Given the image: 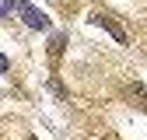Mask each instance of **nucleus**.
Returning <instances> with one entry per match:
<instances>
[{
	"mask_svg": "<svg viewBox=\"0 0 147 140\" xmlns=\"http://www.w3.org/2000/svg\"><path fill=\"white\" fill-rule=\"evenodd\" d=\"M7 70H11V60L4 56V52H0V74H7Z\"/></svg>",
	"mask_w": 147,
	"mask_h": 140,
	"instance_id": "nucleus-7",
	"label": "nucleus"
},
{
	"mask_svg": "<svg viewBox=\"0 0 147 140\" xmlns=\"http://www.w3.org/2000/svg\"><path fill=\"white\" fill-rule=\"evenodd\" d=\"M21 21H25L32 32H46V28H49V18H46L39 7H32V4H25V7H21Z\"/></svg>",
	"mask_w": 147,
	"mask_h": 140,
	"instance_id": "nucleus-2",
	"label": "nucleus"
},
{
	"mask_svg": "<svg viewBox=\"0 0 147 140\" xmlns=\"http://www.w3.org/2000/svg\"><path fill=\"white\" fill-rule=\"evenodd\" d=\"M63 49H67V35H63V32H53V35H49V56L60 60Z\"/></svg>",
	"mask_w": 147,
	"mask_h": 140,
	"instance_id": "nucleus-4",
	"label": "nucleus"
},
{
	"mask_svg": "<svg viewBox=\"0 0 147 140\" xmlns=\"http://www.w3.org/2000/svg\"><path fill=\"white\" fill-rule=\"evenodd\" d=\"M25 0H0V18H11L14 11H21Z\"/></svg>",
	"mask_w": 147,
	"mask_h": 140,
	"instance_id": "nucleus-6",
	"label": "nucleus"
},
{
	"mask_svg": "<svg viewBox=\"0 0 147 140\" xmlns=\"http://www.w3.org/2000/svg\"><path fill=\"white\" fill-rule=\"evenodd\" d=\"M28 140H35V137H28Z\"/></svg>",
	"mask_w": 147,
	"mask_h": 140,
	"instance_id": "nucleus-8",
	"label": "nucleus"
},
{
	"mask_svg": "<svg viewBox=\"0 0 147 140\" xmlns=\"http://www.w3.org/2000/svg\"><path fill=\"white\" fill-rule=\"evenodd\" d=\"M123 95H126V102H133L137 109H147V88H144V84H137V81H133V84H126V91H123Z\"/></svg>",
	"mask_w": 147,
	"mask_h": 140,
	"instance_id": "nucleus-3",
	"label": "nucleus"
},
{
	"mask_svg": "<svg viewBox=\"0 0 147 140\" xmlns=\"http://www.w3.org/2000/svg\"><path fill=\"white\" fill-rule=\"evenodd\" d=\"M91 21H95L98 28H105V32L112 35V39H116L119 46H126V42H130V35H126V28H123L119 21H112V18H109V14H102V11H98V14H91Z\"/></svg>",
	"mask_w": 147,
	"mask_h": 140,
	"instance_id": "nucleus-1",
	"label": "nucleus"
},
{
	"mask_svg": "<svg viewBox=\"0 0 147 140\" xmlns=\"http://www.w3.org/2000/svg\"><path fill=\"white\" fill-rule=\"evenodd\" d=\"M46 84H49V91H53V95H56V98H63V102L70 98V91H67V88L60 84V77H56V74H49V81H46Z\"/></svg>",
	"mask_w": 147,
	"mask_h": 140,
	"instance_id": "nucleus-5",
	"label": "nucleus"
}]
</instances>
